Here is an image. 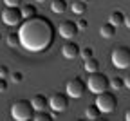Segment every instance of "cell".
Here are the masks:
<instances>
[{
  "label": "cell",
  "mask_w": 130,
  "mask_h": 121,
  "mask_svg": "<svg viewBox=\"0 0 130 121\" xmlns=\"http://www.w3.org/2000/svg\"><path fill=\"white\" fill-rule=\"evenodd\" d=\"M54 24L42 14L24 20L18 29L20 45L29 53H42V51L49 49L54 43Z\"/></svg>",
  "instance_id": "1"
},
{
  "label": "cell",
  "mask_w": 130,
  "mask_h": 121,
  "mask_svg": "<svg viewBox=\"0 0 130 121\" xmlns=\"http://www.w3.org/2000/svg\"><path fill=\"white\" fill-rule=\"evenodd\" d=\"M35 107L31 99H16L11 105V116L16 121H29L35 119Z\"/></svg>",
  "instance_id": "2"
},
{
  "label": "cell",
  "mask_w": 130,
  "mask_h": 121,
  "mask_svg": "<svg viewBox=\"0 0 130 121\" xmlns=\"http://www.w3.org/2000/svg\"><path fill=\"white\" fill-rule=\"evenodd\" d=\"M87 87L92 94H101L105 90H108L110 87V80L107 74L96 71V72H90L89 74V80H87Z\"/></svg>",
  "instance_id": "3"
},
{
  "label": "cell",
  "mask_w": 130,
  "mask_h": 121,
  "mask_svg": "<svg viewBox=\"0 0 130 121\" xmlns=\"http://www.w3.org/2000/svg\"><path fill=\"white\" fill-rule=\"evenodd\" d=\"M110 60L116 69H128L130 67V47L126 45H118L112 49Z\"/></svg>",
  "instance_id": "4"
},
{
  "label": "cell",
  "mask_w": 130,
  "mask_h": 121,
  "mask_svg": "<svg viewBox=\"0 0 130 121\" xmlns=\"http://www.w3.org/2000/svg\"><path fill=\"white\" fill-rule=\"evenodd\" d=\"M96 105L100 107V110L103 114H110V112H114L118 109V98L112 92L105 90L101 94H96Z\"/></svg>",
  "instance_id": "5"
},
{
  "label": "cell",
  "mask_w": 130,
  "mask_h": 121,
  "mask_svg": "<svg viewBox=\"0 0 130 121\" xmlns=\"http://www.w3.org/2000/svg\"><path fill=\"white\" fill-rule=\"evenodd\" d=\"M2 22L9 27H14V25H20L24 22V14H22V9L18 7H11V6H6V9L2 11Z\"/></svg>",
  "instance_id": "6"
},
{
  "label": "cell",
  "mask_w": 130,
  "mask_h": 121,
  "mask_svg": "<svg viewBox=\"0 0 130 121\" xmlns=\"http://www.w3.org/2000/svg\"><path fill=\"white\" fill-rule=\"evenodd\" d=\"M69 94L67 92H54L51 98H49V107H51V110H54L56 114H61L69 109Z\"/></svg>",
  "instance_id": "7"
},
{
  "label": "cell",
  "mask_w": 130,
  "mask_h": 121,
  "mask_svg": "<svg viewBox=\"0 0 130 121\" xmlns=\"http://www.w3.org/2000/svg\"><path fill=\"white\" fill-rule=\"evenodd\" d=\"M87 90H89L87 81H83L81 78H72V80L67 83V89H65V92H67L71 98H76V99L83 98Z\"/></svg>",
  "instance_id": "8"
},
{
  "label": "cell",
  "mask_w": 130,
  "mask_h": 121,
  "mask_svg": "<svg viewBox=\"0 0 130 121\" xmlns=\"http://www.w3.org/2000/svg\"><path fill=\"white\" fill-rule=\"evenodd\" d=\"M58 33H60V36H61V38L72 40L76 34L79 33L78 22H72V20H63V22L58 25Z\"/></svg>",
  "instance_id": "9"
},
{
  "label": "cell",
  "mask_w": 130,
  "mask_h": 121,
  "mask_svg": "<svg viewBox=\"0 0 130 121\" xmlns=\"http://www.w3.org/2000/svg\"><path fill=\"white\" fill-rule=\"evenodd\" d=\"M79 45L74 42V40H67L63 45H61V54H63V58H67V60H74V58H78L79 56Z\"/></svg>",
  "instance_id": "10"
},
{
  "label": "cell",
  "mask_w": 130,
  "mask_h": 121,
  "mask_svg": "<svg viewBox=\"0 0 130 121\" xmlns=\"http://www.w3.org/2000/svg\"><path fill=\"white\" fill-rule=\"evenodd\" d=\"M31 101H32V107H35L36 112L38 110H47V107H49V98L45 94H35L31 98Z\"/></svg>",
  "instance_id": "11"
},
{
  "label": "cell",
  "mask_w": 130,
  "mask_h": 121,
  "mask_svg": "<svg viewBox=\"0 0 130 121\" xmlns=\"http://www.w3.org/2000/svg\"><path fill=\"white\" fill-rule=\"evenodd\" d=\"M116 25L114 24H110V22H107V24H103L101 27H100V34L103 38H107V40H110V38H114L116 36Z\"/></svg>",
  "instance_id": "12"
},
{
  "label": "cell",
  "mask_w": 130,
  "mask_h": 121,
  "mask_svg": "<svg viewBox=\"0 0 130 121\" xmlns=\"http://www.w3.org/2000/svg\"><path fill=\"white\" fill-rule=\"evenodd\" d=\"M67 7H69L67 0H53V2H51V9H53V13H56V14L65 13V11H67Z\"/></svg>",
  "instance_id": "13"
},
{
  "label": "cell",
  "mask_w": 130,
  "mask_h": 121,
  "mask_svg": "<svg viewBox=\"0 0 130 121\" xmlns=\"http://www.w3.org/2000/svg\"><path fill=\"white\" fill-rule=\"evenodd\" d=\"M20 9H22V14H24V20L32 18V16H36V14H38V9L32 6V4H22Z\"/></svg>",
  "instance_id": "14"
},
{
  "label": "cell",
  "mask_w": 130,
  "mask_h": 121,
  "mask_svg": "<svg viewBox=\"0 0 130 121\" xmlns=\"http://www.w3.org/2000/svg\"><path fill=\"white\" fill-rule=\"evenodd\" d=\"M101 110H100V107L96 105V103H92V105H89L87 109H85V116L89 117V119H100L101 117Z\"/></svg>",
  "instance_id": "15"
},
{
  "label": "cell",
  "mask_w": 130,
  "mask_h": 121,
  "mask_svg": "<svg viewBox=\"0 0 130 121\" xmlns=\"http://www.w3.org/2000/svg\"><path fill=\"white\" fill-rule=\"evenodd\" d=\"M108 22H110V24H114L116 27H119V25H123V24H125V14H123L121 11H112V13H110V16H108Z\"/></svg>",
  "instance_id": "16"
},
{
  "label": "cell",
  "mask_w": 130,
  "mask_h": 121,
  "mask_svg": "<svg viewBox=\"0 0 130 121\" xmlns=\"http://www.w3.org/2000/svg\"><path fill=\"white\" fill-rule=\"evenodd\" d=\"M83 67H85V71L90 74V72H96V71H100V60L98 58H89V60H85V63H83Z\"/></svg>",
  "instance_id": "17"
},
{
  "label": "cell",
  "mask_w": 130,
  "mask_h": 121,
  "mask_svg": "<svg viewBox=\"0 0 130 121\" xmlns=\"http://www.w3.org/2000/svg\"><path fill=\"white\" fill-rule=\"evenodd\" d=\"M71 11L74 14H83L87 11V2H83V0H74L71 4Z\"/></svg>",
  "instance_id": "18"
},
{
  "label": "cell",
  "mask_w": 130,
  "mask_h": 121,
  "mask_svg": "<svg viewBox=\"0 0 130 121\" xmlns=\"http://www.w3.org/2000/svg\"><path fill=\"white\" fill-rule=\"evenodd\" d=\"M6 42H7L9 47H20V36H18V33H9L7 38H6Z\"/></svg>",
  "instance_id": "19"
},
{
  "label": "cell",
  "mask_w": 130,
  "mask_h": 121,
  "mask_svg": "<svg viewBox=\"0 0 130 121\" xmlns=\"http://www.w3.org/2000/svg\"><path fill=\"white\" fill-rule=\"evenodd\" d=\"M110 87L116 89V90L123 89V87H125V78H121V76H114V78H110Z\"/></svg>",
  "instance_id": "20"
},
{
  "label": "cell",
  "mask_w": 130,
  "mask_h": 121,
  "mask_svg": "<svg viewBox=\"0 0 130 121\" xmlns=\"http://www.w3.org/2000/svg\"><path fill=\"white\" fill-rule=\"evenodd\" d=\"M54 116L53 114H49L47 110H38L35 112V121H51Z\"/></svg>",
  "instance_id": "21"
},
{
  "label": "cell",
  "mask_w": 130,
  "mask_h": 121,
  "mask_svg": "<svg viewBox=\"0 0 130 121\" xmlns=\"http://www.w3.org/2000/svg\"><path fill=\"white\" fill-rule=\"evenodd\" d=\"M9 81H13V83H22L24 81V72H20V71H11V74H9Z\"/></svg>",
  "instance_id": "22"
},
{
  "label": "cell",
  "mask_w": 130,
  "mask_h": 121,
  "mask_svg": "<svg viewBox=\"0 0 130 121\" xmlns=\"http://www.w3.org/2000/svg\"><path fill=\"white\" fill-rule=\"evenodd\" d=\"M92 56H94V49L89 47V45L79 51V58H83V60H89V58H92Z\"/></svg>",
  "instance_id": "23"
},
{
  "label": "cell",
  "mask_w": 130,
  "mask_h": 121,
  "mask_svg": "<svg viewBox=\"0 0 130 121\" xmlns=\"http://www.w3.org/2000/svg\"><path fill=\"white\" fill-rule=\"evenodd\" d=\"M6 6H11V7H20L24 4V0H4Z\"/></svg>",
  "instance_id": "24"
},
{
  "label": "cell",
  "mask_w": 130,
  "mask_h": 121,
  "mask_svg": "<svg viewBox=\"0 0 130 121\" xmlns=\"http://www.w3.org/2000/svg\"><path fill=\"white\" fill-rule=\"evenodd\" d=\"M11 71H9V67L7 65H0V78H9Z\"/></svg>",
  "instance_id": "25"
},
{
  "label": "cell",
  "mask_w": 130,
  "mask_h": 121,
  "mask_svg": "<svg viewBox=\"0 0 130 121\" xmlns=\"http://www.w3.org/2000/svg\"><path fill=\"white\" fill-rule=\"evenodd\" d=\"M9 78H0V92H6L7 87H9V83H7Z\"/></svg>",
  "instance_id": "26"
},
{
  "label": "cell",
  "mask_w": 130,
  "mask_h": 121,
  "mask_svg": "<svg viewBox=\"0 0 130 121\" xmlns=\"http://www.w3.org/2000/svg\"><path fill=\"white\" fill-rule=\"evenodd\" d=\"M78 27H79V31H85V29L89 27V22H87L85 18H79V22H78Z\"/></svg>",
  "instance_id": "27"
},
{
  "label": "cell",
  "mask_w": 130,
  "mask_h": 121,
  "mask_svg": "<svg viewBox=\"0 0 130 121\" xmlns=\"http://www.w3.org/2000/svg\"><path fill=\"white\" fill-rule=\"evenodd\" d=\"M125 25L130 29V13H126V14H125Z\"/></svg>",
  "instance_id": "28"
},
{
  "label": "cell",
  "mask_w": 130,
  "mask_h": 121,
  "mask_svg": "<svg viewBox=\"0 0 130 121\" xmlns=\"http://www.w3.org/2000/svg\"><path fill=\"white\" fill-rule=\"evenodd\" d=\"M125 87H126V89H130V74H126V76H125Z\"/></svg>",
  "instance_id": "29"
},
{
  "label": "cell",
  "mask_w": 130,
  "mask_h": 121,
  "mask_svg": "<svg viewBox=\"0 0 130 121\" xmlns=\"http://www.w3.org/2000/svg\"><path fill=\"white\" fill-rule=\"evenodd\" d=\"M35 2H38V4H45V2H49V0H35Z\"/></svg>",
  "instance_id": "30"
},
{
  "label": "cell",
  "mask_w": 130,
  "mask_h": 121,
  "mask_svg": "<svg viewBox=\"0 0 130 121\" xmlns=\"http://www.w3.org/2000/svg\"><path fill=\"white\" fill-rule=\"evenodd\" d=\"M125 117H126V121H130V110L126 112V116H125Z\"/></svg>",
  "instance_id": "31"
},
{
  "label": "cell",
  "mask_w": 130,
  "mask_h": 121,
  "mask_svg": "<svg viewBox=\"0 0 130 121\" xmlns=\"http://www.w3.org/2000/svg\"><path fill=\"white\" fill-rule=\"evenodd\" d=\"M0 42H2V33H0Z\"/></svg>",
  "instance_id": "32"
},
{
  "label": "cell",
  "mask_w": 130,
  "mask_h": 121,
  "mask_svg": "<svg viewBox=\"0 0 130 121\" xmlns=\"http://www.w3.org/2000/svg\"><path fill=\"white\" fill-rule=\"evenodd\" d=\"M83 2H89V0H83Z\"/></svg>",
  "instance_id": "33"
}]
</instances>
